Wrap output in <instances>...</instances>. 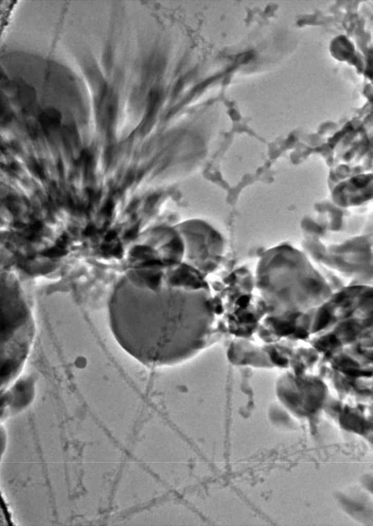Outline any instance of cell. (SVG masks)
<instances>
[{
	"label": "cell",
	"instance_id": "6da1fadb",
	"mask_svg": "<svg viewBox=\"0 0 373 526\" xmlns=\"http://www.w3.org/2000/svg\"><path fill=\"white\" fill-rule=\"evenodd\" d=\"M208 288L176 286L162 299L115 300L110 324L116 340L149 367L173 365L192 358L206 345L214 320Z\"/></svg>",
	"mask_w": 373,
	"mask_h": 526
},
{
	"label": "cell",
	"instance_id": "7a4b0ae2",
	"mask_svg": "<svg viewBox=\"0 0 373 526\" xmlns=\"http://www.w3.org/2000/svg\"><path fill=\"white\" fill-rule=\"evenodd\" d=\"M301 251L279 245L265 251L256 268L255 284L271 315L322 304L332 288Z\"/></svg>",
	"mask_w": 373,
	"mask_h": 526
},
{
	"label": "cell",
	"instance_id": "3957f363",
	"mask_svg": "<svg viewBox=\"0 0 373 526\" xmlns=\"http://www.w3.org/2000/svg\"><path fill=\"white\" fill-rule=\"evenodd\" d=\"M184 245L186 263L203 276L214 272L219 265L226 249L220 232L200 219L185 221L176 227Z\"/></svg>",
	"mask_w": 373,
	"mask_h": 526
},
{
	"label": "cell",
	"instance_id": "277c9868",
	"mask_svg": "<svg viewBox=\"0 0 373 526\" xmlns=\"http://www.w3.org/2000/svg\"><path fill=\"white\" fill-rule=\"evenodd\" d=\"M366 236L354 238L344 243L323 249L318 248V255L322 263L346 274L356 277L371 275V243Z\"/></svg>",
	"mask_w": 373,
	"mask_h": 526
}]
</instances>
